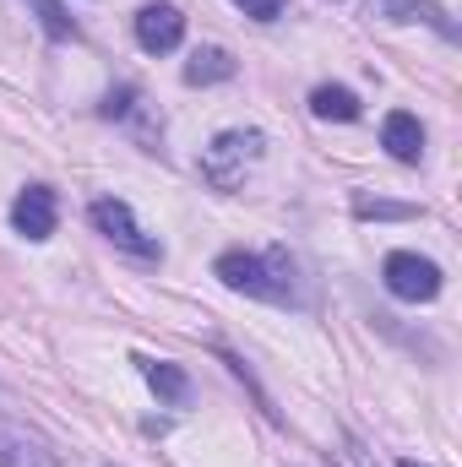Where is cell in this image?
<instances>
[{
	"label": "cell",
	"instance_id": "obj_1",
	"mask_svg": "<svg viewBox=\"0 0 462 467\" xmlns=\"http://www.w3.org/2000/svg\"><path fill=\"white\" fill-rule=\"evenodd\" d=\"M213 272L234 294H250V299H267V305H299V266H294L289 250H261V255L224 250Z\"/></svg>",
	"mask_w": 462,
	"mask_h": 467
},
{
	"label": "cell",
	"instance_id": "obj_2",
	"mask_svg": "<svg viewBox=\"0 0 462 467\" xmlns=\"http://www.w3.org/2000/svg\"><path fill=\"white\" fill-rule=\"evenodd\" d=\"M381 277H386L392 299H403V305H430L441 294V266L425 261L419 250H392L381 261Z\"/></svg>",
	"mask_w": 462,
	"mask_h": 467
},
{
	"label": "cell",
	"instance_id": "obj_3",
	"mask_svg": "<svg viewBox=\"0 0 462 467\" xmlns=\"http://www.w3.org/2000/svg\"><path fill=\"white\" fill-rule=\"evenodd\" d=\"M256 158H261V130H224V136L202 152V174H207L218 191H234L239 174H245V163H256Z\"/></svg>",
	"mask_w": 462,
	"mask_h": 467
},
{
	"label": "cell",
	"instance_id": "obj_4",
	"mask_svg": "<svg viewBox=\"0 0 462 467\" xmlns=\"http://www.w3.org/2000/svg\"><path fill=\"white\" fill-rule=\"evenodd\" d=\"M88 218H93V229L104 234L110 244L131 250V255H142V261H158V255H163V244H158V239H147V229L131 218V207H125L120 196H99V202L88 207Z\"/></svg>",
	"mask_w": 462,
	"mask_h": 467
},
{
	"label": "cell",
	"instance_id": "obj_5",
	"mask_svg": "<svg viewBox=\"0 0 462 467\" xmlns=\"http://www.w3.org/2000/svg\"><path fill=\"white\" fill-rule=\"evenodd\" d=\"M180 38H185V11L180 5L152 0V5L136 11V44L147 55H169V49H180Z\"/></svg>",
	"mask_w": 462,
	"mask_h": 467
},
{
	"label": "cell",
	"instance_id": "obj_6",
	"mask_svg": "<svg viewBox=\"0 0 462 467\" xmlns=\"http://www.w3.org/2000/svg\"><path fill=\"white\" fill-rule=\"evenodd\" d=\"M55 223H60V202H55V191L49 185H27L16 202H11V229L22 234V239H49L55 234Z\"/></svg>",
	"mask_w": 462,
	"mask_h": 467
},
{
	"label": "cell",
	"instance_id": "obj_7",
	"mask_svg": "<svg viewBox=\"0 0 462 467\" xmlns=\"http://www.w3.org/2000/svg\"><path fill=\"white\" fill-rule=\"evenodd\" d=\"M0 467H60V457L49 451V441L0 419Z\"/></svg>",
	"mask_w": 462,
	"mask_h": 467
},
{
	"label": "cell",
	"instance_id": "obj_8",
	"mask_svg": "<svg viewBox=\"0 0 462 467\" xmlns=\"http://www.w3.org/2000/svg\"><path fill=\"white\" fill-rule=\"evenodd\" d=\"M381 147H386L397 163H419V158H425V125L397 109V115L381 119Z\"/></svg>",
	"mask_w": 462,
	"mask_h": 467
},
{
	"label": "cell",
	"instance_id": "obj_9",
	"mask_svg": "<svg viewBox=\"0 0 462 467\" xmlns=\"http://www.w3.org/2000/svg\"><path fill=\"white\" fill-rule=\"evenodd\" d=\"M381 16H386V22H425V27H436L446 44H457V22H452L436 0H381Z\"/></svg>",
	"mask_w": 462,
	"mask_h": 467
},
{
	"label": "cell",
	"instance_id": "obj_10",
	"mask_svg": "<svg viewBox=\"0 0 462 467\" xmlns=\"http://www.w3.org/2000/svg\"><path fill=\"white\" fill-rule=\"evenodd\" d=\"M229 77H234V55L218 49V44H207V49H196L185 60V82L191 88H213V82H229Z\"/></svg>",
	"mask_w": 462,
	"mask_h": 467
},
{
	"label": "cell",
	"instance_id": "obj_11",
	"mask_svg": "<svg viewBox=\"0 0 462 467\" xmlns=\"http://www.w3.org/2000/svg\"><path fill=\"white\" fill-rule=\"evenodd\" d=\"M142 375H147V386L158 391V402H169V408H180V402L191 397V380H185V369H180V364L142 358Z\"/></svg>",
	"mask_w": 462,
	"mask_h": 467
},
{
	"label": "cell",
	"instance_id": "obj_12",
	"mask_svg": "<svg viewBox=\"0 0 462 467\" xmlns=\"http://www.w3.org/2000/svg\"><path fill=\"white\" fill-rule=\"evenodd\" d=\"M310 115L348 125V119H359L364 109H359V93H348V88H338V82H327V88H316V93H310Z\"/></svg>",
	"mask_w": 462,
	"mask_h": 467
},
{
	"label": "cell",
	"instance_id": "obj_13",
	"mask_svg": "<svg viewBox=\"0 0 462 467\" xmlns=\"http://www.w3.org/2000/svg\"><path fill=\"white\" fill-rule=\"evenodd\" d=\"M33 5H38V22H44V33H49V38H60V44H66V38H77V22L66 16V5H60V0H33Z\"/></svg>",
	"mask_w": 462,
	"mask_h": 467
},
{
	"label": "cell",
	"instance_id": "obj_14",
	"mask_svg": "<svg viewBox=\"0 0 462 467\" xmlns=\"http://www.w3.org/2000/svg\"><path fill=\"white\" fill-rule=\"evenodd\" d=\"M353 213L359 218H419V207L408 202H370V196H353Z\"/></svg>",
	"mask_w": 462,
	"mask_h": 467
},
{
	"label": "cell",
	"instance_id": "obj_15",
	"mask_svg": "<svg viewBox=\"0 0 462 467\" xmlns=\"http://www.w3.org/2000/svg\"><path fill=\"white\" fill-rule=\"evenodd\" d=\"M245 16H256V22H272V16H283V5L289 0H234Z\"/></svg>",
	"mask_w": 462,
	"mask_h": 467
},
{
	"label": "cell",
	"instance_id": "obj_16",
	"mask_svg": "<svg viewBox=\"0 0 462 467\" xmlns=\"http://www.w3.org/2000/svg\"><path fill=\"white\" fill-rule=\"evenodd\" d=\"M131 99H136V88H115V93L104 99V115H110V119H125V115H131Z\"/></svg>",
	"mask_w": 462,
	"mask_h": 467
},
{
	"label": "cell",
	"instance_id": "obj_17",
	"mask_svg": "<svg viewBox=\"0 0 462 467\" xmlns=\"http://www.w3.org/2000/svg\"><path fill=\"white\" fill-rule=\"evenodd\" d=\"M397 467H425V462H414V457H403V462H397Z\"/></svg>",
	"mask_w": 462,
	"mask_h": 467
}]
</instances>
